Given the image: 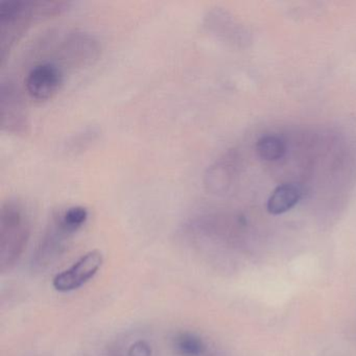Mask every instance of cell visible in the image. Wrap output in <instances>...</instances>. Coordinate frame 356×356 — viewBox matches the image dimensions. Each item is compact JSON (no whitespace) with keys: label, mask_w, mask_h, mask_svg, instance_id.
<instances>
[{"label":"cell","mask_w":356,"mask_h":356,"mask_svg":"<svg viewBox=\"0 0 356 356\" xmlns=\"http://www.w3.org/2000/svg\"><path fill=\"white\" fill-rule=\"evenodd\" d=\"M70 3L49 0H11L0 3V59L29 30L33 22L65 11Z\"/></svg>","instance_id":"6da1fadb"},{"label":"cell","mask_w":356,"mask_h":356,"mask_svg":"<svg viewBox=\"0 0 356 356\" xmlns=\"http://www.w3.org/2000/svg\"><path fill=\"white\" fill-rule=\"evenodd\" d=\"M32 220L26 206L18 199H8L0 209V270L14 268L30 241Z\"/></svg>","instance_id":"7a4b0ae2"},{"label":"cell","mask_w":356,"mask_h":356,"mask_svg":"<svg viewBox=\"0 0 356 356\" xmlns=\"http://www.w3.org/2000/svg\"><path fill=\"white\" fill-rule=\"evenodd\" d=\"M103 264L104 255L99 250L87 252L72 266L54 277V289L62 293L78 291L95 278Z\"/></svg>","instance_id":"3957f363"},{"label":"cell","mask_w":356,"mask_h":356,"mask_svg":"<svg viewBox=\"0 0 356 356\" xmlns=\"http://www.w3.org/2000/svg\"><path fill=\"white\" fill-rule=\"evenodd\" d=\"M74 235L56 214L35 249L32 258L33 268L45 270L51 266L65 252Z\"/></svg>","instance_id":"277c9868"},{"label":"cell","mask_w":356,"mask_h":356,"mask_svg":"<svg viewBox=\"0 0 356 356\" xmlns=\"http://www.w3.org/2000/svg\"><path fill=\"white\" fill-rule=\"evenodd\" d=\"M0 124L3 131L10 134L28 132L26 108L19 91L11 82H3L0 86Z\"/></svg>","instance_id":"5b68a950"},{"label":"cell","mask_w":356,"mask_h":356,"mask_svg":"<svg viewBox=\"0 0 356 356\" xmlns=\"http://www.w3.org/2000/svg\"><path fill=\"white\" fill-rule=\"evenodd\" d=\"M63 82L61 68L51 62L37 64L29 72L24 84L29 95L36 101L51 99Z\"/></svg>","instance_id":"8992f818"},{"label":"cell","mask_w":356,"mask_h":356,"mask_svg":"<svg viewBox=\"0 0 356 356\" xmlns=\"http://www.w3.org/2000/svg\"><path fill=\"white\" fill-rule=\"evenodd\" d=\"M62 57L72 66L90 64L99 55L97 41L86 33H74L61 47Z\"/></svg>","instance_id":"52a82bcc"},{"label":"cell","mask_w":356,"mask_h":356,"mask_svg":"<svg viewBox=\"0 0 356 356\" xmlns=\"http://www.w3.org/2000/svg\"><path fill=\"white\" fill-rule=\"evenodd\" d=\"M302 199V191L295 184H283L277 187L270 195L266 204L268 213L273 216L286 213Z\"/></svg>","instance_id":"ba28073f"},{"label":"cell","mask_w":356,"mask_h":356,"mask_svg":"<svg viewBox=\"0 0 356 356\" xmlns=\"http://www.w3.org/2000/svg\"><path fill=\"white\" fill-rule=\"evenodd\" d=\"M207 341L195 331H179L172 337V348L178 356H207Z\"/></svg>","instance_id":"9c48e42d"},{"label":"cell","mask_w":356,"mask_h":356,"mask_svg":"<svg viewBox=\"0 0 356 356\" xmlns=\"http://www.w3.org/2000/svg\"><path fill=\"white\" fill-rule=\"evenodd\" d=\"M101 134L97 127H88L72 135L66 143H64L63 152L68 156L79 155L91 147Z\"/></svg>","instance_id":"30bf717a"},{"label":"cell","mask_w":356,"mask_h":356,"mask_svg":"<svg viewBox=\"0 0 356 356\" xmlns=\"http://www.w3.org/2000/svg\"><path fill=\"white\" fill-rule=\"evenodd\" d=\"M113 356H156V352L147 337H126V341L116 345Z\"/></svg>","instance_id":"8fae6325"},{"label":"cell","mask_w":356,"mask_h":356,"mask_svg":"<svg viewBox=\"0 0 356 356\" xmlns=\"http://www.w3.org/2000/svg\"><path fill=\"white\" fill-rule=\"evenodd\" d=\"M256 152L264 161H278L285 155L286 145L280 137L276 135H266L257 141Z\"/></svg>","instance_id":"7c38bea8"},{"label":"cell","mask_w":356,"mask_h":356,"mask_svg":"<svg viewBox=\"0 0 356 356\" xmlns=\"http://www.w3.org/2000/svg\"><path fill=\"white\" fill-rule=\"evenodd\" d=\"M62 224L70 231L78 233L86 224L89 218V211L83 206H72L58 213Z\"/></svg>","instance_id":"4fadbf2b"}]
</instances>
